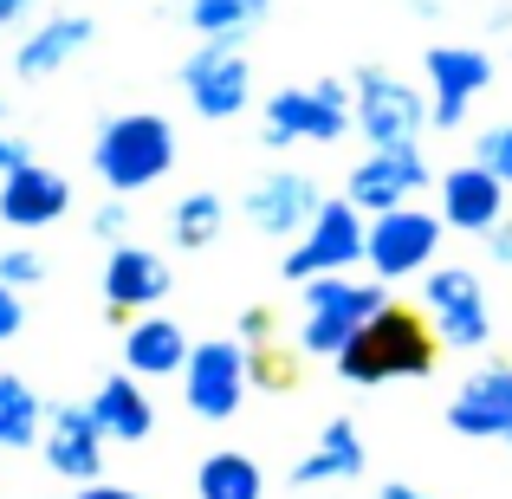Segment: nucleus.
<instances>
[{
    "mask_svg": "<svg viewBox=\"0 0 512 499\" xmlns=\"http://www.w3.org/2000/svg\"><path fill=\"white\" fill-rule=\"evenodd\" d=\"M98 286H104V312L111 318H143V312H156V305L169 299V260L163 253H150V247H111V260H104V273H98Z\"/></svg>",
    "mask_w": 512,
    "mask_h": 499,
    "instance_id": "nucleus-15",
    "label": "nucleus"
},
{
    "mask_svg": "<svg viewBox=\"0 0 512 499\" xmlns=\"http://www.w3.org/2000/svg\"><path fill=\"white\" fill-rule=\"evenodd\" d=\"M247 389H253V350L240 344V337H208V344H195V357H188V370H182V396L201 422H234Z\"/></svg>",
    "mask_w": 512,
    "mask_h": 499,
    "instance_id": "nucleus-7",
    "label": "nucleus"
},
{
    "mask_svg": "<svg viewBox=\"0 0 512 499\" xmlns=\"http://www.w3.org/2000/svg\"><path fill=\"white\" fill-rule=\"evenodd\" d=\"M253 383L260 389H286V363H279L273 350H253Z\"/></svg>",
    "mask_w": 512,
    "mask_h": 499,
    "instance_id": "nucleus-33",
    "label": "nucleus"
},
{
    "mask_svg": "<svg viewBox=\"0 0 512 499\" xmlns=\"http://www.w3.org/2000/svg\"><path fill=\"white\" fill-rule=\"evenodd\" d=\"M448 428L467 441H512V363H487L454 389Z\"/></svg>",
    "mask_w": 512,
    "mask_h": 499,
    "instance_id": "nucleus-16",
    "label": "nucleus"
},
{
    "mask_svg": "<svg viewBox=\"0 0 512 499\" xmlns=\"http://www.w3.org/2000/svg\"><path fill=\"white\" fill-rule=\"evenodd\" d=\"M441 221H448V234H467V240H487L493 227L506 221V182L493 175L487 163H454L441 175Z\"/></svg>",
    "mask_w": 512,
    "mask_h": 499,
    "instance_id": "nucleus-14",
    "label": "nucleus"
},
{
    "mask_svg": "<svg viewBox=\"0 0 512 499\" xmlns=\"http://www.w3.org/2000/svg\"><path fill=\"white\" fill-rule=\"evenodd\" d=\"M91 415H98V428L111 441H124V448L150 441V428H156V409H150V396H143V376L137 370L104 376V383L91 389Z\"/></svg>",
    "mask_w": 512,
    "mask_h": 499,
    "instance_id": "nucleus-20",
    "label": "nucleus"
},
{
    "mask_svg": "<svg viewBox=\"0 0 512 499\" xmlns=\"http://www.w3.org/2000/svg\"><path fill=\"white\" fill-rule=\"evenodd\" d=\"M39 435H46V402L26 376H0V448H39Z\"/></svg>",
    "mask_w": 512,
    "mask_h": 499,
    "instance_id": "nucleus-24",
    "label": "nucleus"
},
{
    "mask_svg": "<svg viewBox=\"0 0 512 499\" xmlns=\"http://www.w3.org/2000/svg\"><path fill=\"white\" fill-rule=\"evenodd\" d=\"M104 428H98V415H91V402H52L46 409V435H39V461L52 467L59 480H98V467H104Z\"/></svg>",
    "mask_w": 512,
    "mask_h": 499,
    "instance_id": "nucleus-12",
    "label": "nucleus"
},
{
    "mask_svg": "<svg viewBox=\"0 0 512 499\" xmlns=\"http://www.w3.org/2000/svg\"><path fill=\"white\" fill-rule=\"evenodd\" d=\"M221 221H227V201L214 195V188H195V195L175 201L169 240H175V247H188V253H201V247H214V240H221Z\"/></svg>",
    "mask_w": 512,
    "mask_h": 499,
    "instance_id": "nucleus-26",
    "label": "nucleus"
},
{
    "mask_svg": "<svg viewBox=\"0 0 512 499\" xmlns=\"http://www.w3.org/2000/svg\"><path fill=\"white\" fill-rule=\"evenodd\" d=\"M72 208V182L46 163H26L13 175H0V221L7 227H52Z\"/></svg>",
    "mask_w": 512,
    "mask_h": 499,
    "instance_id": "nucleus-18",
    "label": "nucleus"
},
{
    "mask_svg": "<svg viewBox=\"0 0 512 499\" xmlns=\"http://www.w3.org/2000/svg\"><path fill=\"white\" fill-rule=\"evenodd\" d=\"M0 279H7V286H20V292L46 286V253H33V247H0Z\"/></svg>",
    "mask_w": 512,
    "mask_h": 499,
    "instance_id": "nucleus-29",
    "label": "nucleus"
},
{
    "mask_svg": "<svg viewBox=\"0 0 512 499\" xmlns=\"http://www.w3.org/2000/svg\"><path fill=\"white\" fill-rule=\"evenodd\" d=\"M91 33H98V20H91V13H52V20H39L33 33L20 39V52H13V72H20L26 85H39V78L65 72V65H72L78 52L91 46Z\"/></svg>",
    "mask_w": 512,
    "mask_h": 499,
    "instance_id": "nucleus-17",
    "label": "nucleus"
},
{
    "mask_svg": "<svg viewBox=\"0 0 512 499\" xmlns=\"http://www.w3.org/2000/svg\"><path fill=\"white\" fill-rule=\"evenodd\" d=\"M188 357H195V344H188V331L175 325L169 312L130 318V331H124V370L163 383V376H182V370H188Z\"/></svg>",
    "mask_w": 512,
    "mask_h": 499,
    "instance_id": "nucleus-19",
    "label": "nucleus"
},
{
    "mask_svg": "<svg viewBox=\"0 0 512 499\" xmlns=\"http://www.w3.org/2000/svg\"><path fill=\"white\" fill-rule=\"evenodd\" d=\"M441 234H448V221L428 208H415V201H402V208L389 214H370V273L376 279H415L428 273V266H441Z\"/></svg>",
    "mask_w": 512,
    "mask_h": 499,
    "instance_id": "nucleus-8",
    "label": "nucleus"
},
{
    "mask_svg": "<svg viewBox=\"0 0 512 499\" xmlns=\"http://www.w3.org/2000/svg\"><path fill=\"white\" fill-rule=\"evenodd\" d=\"M266 13H273V0H188V26L201 39H234V46L253 26H266Z\"/></svg>",
    "mask_w": 512,
    "mask_h": 499,
    "instance_id": "nucleus-25",
    "label": "nucleus"
},
{
    "mask_svg": "<svg viewBox=\"0 0 512 499\" xmlns=\"http://www.w3.org/2000/svg\"><path fill=\"white\" fill-rule=\"evenodd\" d=\"M26 331V299H20V286H7V279H0V344H7V337H20Z\"/></svg>",
    "mask_w": 512,
    "mask_h": 499,
    "instance_id": "nucleus-32",
    "label": "nucleus"
},
{
    "mask_svg": "<svg viewBox=\"0 0 512 499\" xmlns=\"http://www.w3.org/2000/svg\"><path fill=\"white\" fill-rule=\"evenodd\" d=\"M383 499H435V493H422V487H409V480H389Z\"/></svg>",
    "mask_w": 512,
    "mask_h": 499,
    "instance_id": "nucleus-37",
    "label": "nucleus"
},
{
    "mask_svg": "<svg viewBox=\"0 0 512 499\" xmlns=\"http://www.w3.org/2000/svg\"><path fill=\"white\" fill-rule=\"evenodd\" d=\"M33 163V150H26V137H13V130H0V175H13V169H26Z\"/></svg>",
    "mask_w": 512,
    "mask_h": 499,
    "instance_id": "nucleus-34",
    "label": "nucleus"
},
{
    "mask_svg": "<svg viewBox=\"0 0 512 499\" xmlns=\"http://www.w3.org/2000/svg\"><path fill=\"white\" fill-rule=\"evenodd\" d=\"M175 169V124L156 111H124L104 117L91 137V175L111 195H143L150 182H163Z\"/></svg>",
    "mask_w": 512,
    "mask_h": 499,
    "instance_id": "nucleus-2",
    "label": "nucleus"
},
{
    "mask_svg": "<svg viewBox=\"0 0 512 499\" xmlns=\"http://www.w3.org/2000/svg\"><path fill=\"white\" fill-rule=\"evenodd\" d=\"M357 130V98L344 78H318V85H286L266 98L260 117V143L266 150H292V143H338Z\"/></svg>",
    "mask_w": 512,
    "mask_h": 499,
    "instance_id": "nucleus-3",
    "label": "nucleus"
},
{
    "mask_svg": "<svg viewBox=\"0 0 512 499\" xmlns=\"http://www.w3.org/2000/svg\"><path fill=\"white\" fill-rule=\"evenodd\" d=\"M422 312L448 350H480L493 344V305L474 266H428L422 273Z\"/></svg>",
    "mask_w": 512,
    "mask_h": 499,
    "instance_id": "nucleus-6",
    "label": "nucleus"
},
{
    "mask_svg": "<svg viewBox=\"0 0 512 499\" xmlns=\"http://www.w3.org/2000/svg\"><path fill=\"white\" fill-rule=\"evenodd\" d=\"M59 499H143L137 487H104V480H85L78 493H59Z\"/></svg>",
    "mask_w": 512,
    "mask_h": 499,
    "instance_id": "nucleus-35",
    "label": "nucleus"
},
{
    "mask_svg": "<svg viewBox=\"0 0 512 499\" xmlns=\"http://www.w3.org/2000/svg\"><path fill=\"white\" fill-rule=\"evenodd\" d=\"M234 337L247 350H266V344H273V312H266V305H247V312H240V325H234Z\"/></svg>",
    "mask_w": 512,
    "mask_h": 499,
    "instance_id": "nucleus-31",
    "label": "nucleus"
},
{
    "mask_svg": "<svg viewBox=\"0 0 512 499\" xmlns=\"http://www.w3.org/2000/svg\"><path fill=\"white\" fill-rule=\"evenodd\" d=\"M195 499H266V474L253 454H208V461L195 467Z\"/></svg>",
    "mask_w": 512,
    "mask_h": 499,
    "instance_id": "nucleus-23",
    "label": "nucleus"
},
{
    "mask_svg": "<svg viewBox=\"0 0 512 499\" xmlns=\"http://www.w3.org/2000/svg\"><path fill=\"white\" fill-rule=\"evenodd\" d=\"M428 182H435V175H428L422 143H396V150L363 156V163L344 175V195L357 201L363 214H389V208H402V201H415Z\"/></svg>",
    "mask_w": 512,
    "mask_h": 499,
    "instance_id": "nucleus-10",
    "label": "nucleus"
},
{
    "mask_svg": "<svg viewBox=\"0 0 512 499\" xmlns=\"http://www.w3.org/2000/svg\"><path fill=\"white\" fill-rule=\"evenodd\" d=\"M247 221L260 227L266 240H299L305 227L318 221V208H325V195H318V182L305 169H273V175H260V182L247 188Z\"/></svg>",
    "mask_w": 512,
    "mask_h": 499,
    "instance_id": "nucleus-13",
    "label": "nucleus"
},
{
    "mask_svg": "<svg viewBox=\"0 0 512 499\" xmlns=\"http://www.w3.org/2000/svg\"><path fill=\"white\" fill-rule=\"evenodd\" d=\"M350 98H357V130L370 150L422 143V130H435V104L422 98V85H409L389 65H357L350 72Z\"/></svg>",
    "mask_w": 512,
    "mask_h": 499,
    "instance_id": "nucleus-4",
    "label": "nucleus"
},
{
    "mask_svg": "<svg viewBox=\"0 0 512 499\" xmlns=\"http://www.w3.org/2000/svg\"><path fill=\"white\" fill-rule=\"evenodd\" d=\"M474 156L512 188V117H506V124H487V130H480V137H474Z\"/></svg>",
    "mask_w": 512,
    "mask_h": 499,
    "instance_id": "nucleus-28",
    "label": "nucleus"
},
{
    "mask_svg": "<svg viewBox=\"0 0 512 499\" xmlns=\"http://www.w3.org/2000/svg\"><path fill=\"white\" fill-rule=\"evenodd\" d=\"M435 350H441V337H435V325H422V312L383 305V312L344 344L338 376L350 389H383V383H402V376H428L435 370Z\"/></svg>",
    "mask_w": 512,
    "mask_h": 499,
    "instance_id": "nucleus-1",
    "label": "nucleus"
},
{
    "mask_svg": "<svg viewBox=\"0 0 512 499\" xmlns=\"http://www.w3.org/2000/svg\"><path fill=\"white\" fill-rule=\"evenodd\" d=\"M422 85L428 104H435V130H461L474 98L493 85V59L480 46H435L422 59Z\"/></svg>",
    "mask_w": 512,
    "mask_h": 499,
    "instance_id": "nucleus-11",
    "label": "nucleus"
},
{
    "mask_svg": "<svg viewBox=\"0 0 512 499\" xmlns=\"http://www.w3.org/2000/svg\"><path fill=\"white\" fill-rule=\"evenodd\" d=\"M299 305L305 312H338L350 325H370L376 312L389 305V279H338V273H318L299 286Z\"/></svg>",
    "mask_w": 512,
    "mask_h": 499,
    "instance_id": "nucleus-22",
    "label": "nucleus"
},
{
    "mask_svg": "<svg viewBox=\"0 0 512 499\" xmlns=\"http://www.w3.org/2000/svg\"><path fill=\"white\" fill-rule=\"evenodd\" d=\"M487 253H493L500 266H512V214H506V221H500V227L487 234Z\"/></svg>",
    "mask_w": 512,
    "mask_h": 499,
    "instance_id": "nucleus-36",
    "label": "nucleus"
},
{
    "mask_svg": "<svg viewBox=\"0 0 512 499\" xmlns=\"http://www.w3.org/2000/svg\"><path fill=\"white\" fill-rule=\"evenodd\" d=\"M363 467H370V454H363L357 422H350V415H338V422H325V435L312 441V454L292 467V487H331V480H357Z\"/></svg>",
    "mask_w": 512,
    "mask_h": 499,
    "instance_id": "nucleus-21",
    "label": "nucleus"
},
{
    "mask_svg": "<svg viewBox=\"0 0 512 499\" xmlns=\"http://www.w3.org/2000/svg\"><path fill=\"white\" fill-rule=\"evenodd\" d=\"M363 325H350V318H338V312H305V325H299V350L305 357H331L338 363L344 357V344L357 337Z\"/></svg>",
    "mask_w": 512,
    "mask_h": 499,
    "instance_id": "nucleus-27",
    "label": "nucleus"
},
{
    "mask_svg": "<svg viewBox=\"0 0 512 499\" xmlns=\"http://www.w3.org/2000/svg\"><path fill=\"white\" fill-rule=\"evenodd\" d=\"M182 91H188V104H195V117H208V124L240 117L247 98H253L247 52H240L234 39H201V46L182 59Z\"/></svg>",
    "mask_w": 512,
    "mask_h": 499,
    "instance_id": "nucleus-9",
    "label": "nucleus"
},
{
    "mask_svg": "<svg viewBox=\"0 0 512 499\" xmlns=\"http://www.w3.org/2000/svg\"><path fill=\"white\" fill-rule=\"evenodd\" d=\"M363 253H370V214H363L350 195H331L325 208H318V221L292 240L286 279L305 286V279H318V273H344V266H357Z\"/></svg>",
    "mask_w": 512,
    "mask_h": 499,
    "instance_id": "nucleus-5",
    "label": "nucleus"
},
{
    "mask_svg": "<svg viewBox=\"0 0 512 499\" xmlns=\"http://www.w3.org/2000/svg\"><path fill=\"white\" fill-rule=\"evenodd\" d=\"M91 234L104 240V247H124V234H130V195H111L98 214H91Z\"/></svg>",
    "mask_w": 512,
    "mask_h": 499,
    "instance_id": "nucleus-30",
    "label": "nucleus"
}]
</instances>
